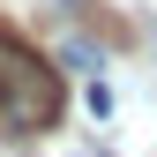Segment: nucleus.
<instances>
[{
  "mask_svg": "<svg viewBox=\"0 0 157 157\" xmlns=\"http://www.w3.org/2000/svg\"><path fill=\"white\" fill-rule=\"evenodd\" d=\"M75 157H97V150H75Z\"/></svg>",
  "mask_w": 157,
  "mask_h": 157,
  "instance_id": "nucleus-2",
  "label": "nucleus"
},
{
  "mask_svg": "<svg viewBox=\"0 0 157 157\" xmlns=\"http://www.w3.org/2000/svg\"><path fill=\"white\" fill-rule=\"evenodd\" d=\"M60 112H67V90L52 75V60L30 37L0 30V135H45L60 127Z\"/></svg>",
  "mask_w": 157,
  "mask_h": 157,
  "instance_id": "nucleus-1",
  "label": "nucleus"
}]
</instances>
